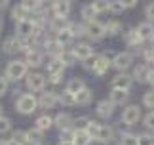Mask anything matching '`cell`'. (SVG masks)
I'll return each instance as SVG.
<instances>
[{
  "label": "cell",
  "instance_id": "6da1fadb",
  "mask_svg": "<svg viewBox=\"0 0 154 145\" xmlns=\"http://www.w3.org/2000/svg\"><path fill=\"white\" fill-rule=\"evenodd\" d=\"M27 69H29V65L25 63V59H11V61L6 65V78L8 80H21V78H25L27 76Z\"/></svg>",
  "mask_w": 154,
  "mask_h": 145
},
{
  "label": "cell",
  "instance_id": "7a4b0ae2",
  "mask_svg": "<svg viewBox=\"0 0 154 145\" xmlns=\"http://www.w3.org/2000/svg\"><path fill=\"white\" fill-rule=\"evenodd\" d=\"M38 107V99L32 94H21L15 99V111H19L21 114H32Z\"/></svg>",
  "mask_w": 154,
  "mask_h": 145
},
{
  "label": "cell",
  "instance_id": "3957f363",
  "mask_svg": "<svg viewBox=\"0 0 154 145\" xmlns=\"http://www.w3.org/2000/svg\"><path fill=\"white\" fill-rule=\"evenodd\" d=\"M90 71H93V75H97V76H103L106 71H109V67L112 65V61L106 56H93L90 57L88 61L84 63Z\"/></svg>",
  "mask_w": 154,
  "mask_h": 145
},
{
  "label": "cell",
  "instance_id": "277c9868",
  "mask_svg": "<svg viewBox=\"0 0 154 145\" xmlns=\"http://www.w3.org/2000/svg\"><path fill=\"white\" fill-rule=\"evenodd\" d=\"M36 25L32 23V19H25V21H19L15 23V33H17V38L21 40H29L36 34Z\"/></svg>",
  "mask_w": 154,
  "mask_h": 145
},
{
  "label": "cell",
  "instance_id": "5b68a950",
  "mask_svg": "<svg viewBox=\"0 0 154 145\" xmlns=\"http://www.w3.org/2000/svg\"><path fill=\"white\" fill-rule=\"evenodd\" d=\"M141 118V107L139 105H128L122 111V122H126L128 126H133L135 122H139Z\"/></svg>",
  "mask_w": 154,
  "mask_h": 145
},
{
  "label": "cell",
  "instance_id": "8992f818",
  "mask_svg": "<svg viewBox=\"0 0 154 145\" xmlns=\"http://www.w3.org/2000/svg\"><path fill=\"white\" fill-rule=\"evenodd\" d=\"M131 63H133V56H131V53H128V52L116 53L114 59H112V67H116L120 72H126V69L131 67Z\"/></svg>",
  "mask_w": 154,
  "mask_h": 145
},
{
  "label": "cell",
  "instance_id": "52a82bcc",
  "mask_svg": "<svg viewBox=\"0 0 154 145\" xmlns=\"http://www.w3.org/2000/svg\"><path fill=\"white\" fill-rule=\"evenodd\" d=\"M131 84H133V76L126 75V72H118V75L112 78L110 86H112V90H124V92H129Z\"/></svg>",
  "mask_w": 154,
  "mask_h": 145
},
{
  "label": "cell",
  "instance_id": "ba28073f",
  "mask_svg": "<svg viewBox=\"0 0 154 145\" xmlns=\"http://www.w3.org/2000/svg\"><path fill=\"white\" fill-rule=\"evenodd\" d=\"M25 80H27V88L31 92H42L46 86V76L40 75V72H31V75H27Z\"/></svg>",
  "mask_w": 154,
  "mask_h": 145
},
{
  "label": "cell",
  "instance_id": "9c48e42d",
  "mask_svg": "<svg viewBox=\"0 0 154 145\" xmlns=\"http://www.w3.org/2000/svg\"><path fill=\"white\" fill-rule=\"evenodd\" d=\"M70 52H72L74 59H80V61H88L90 57H93V48H91L90 44H86V42H80V44H76Z\"/></svg>",
  "mask_w": 154,
  "mask_h": 145
},
{
  "label": "cell",
  "instance_id": "30bf717a",
  "mask_svg": "<svg viewBox=\"0 0 154 145\" xmlns=\"http://www.w3.org/2000/svg\"><path fill=\"white\" fill-rule=\"evenodd\" d=\"M86 34L90 36V38H93V40H101L106 34V27L103 23H99V21H91V23L86 25Z\"/></svg>",
  "mask_w": 154,
  "mask_h": 145
},
{
  "label": "cell",
  "instance_id": "8fae6325",
  "mask_svg": "<svg viewBox=\"0 0 154 145\" xmlns=\"http://www.w3.org/2000/svg\"><path fill=\"white\" fill-rule=\"evenodd\" d=\"M135 33L139 34L141 40H152L154 38V23H150V21L139 23L137 29H135Z\"/></svg>",
  "mask_w": 154,
  "mask_h": 145
},
{
  "label": "cell",
  "instance_id": "7c38bea8",
  "mask_svg": "<svg viewBox=\"0 0 154 145\" xmlns=\"http://www.w3.org/2000/svg\"><path fill=\"white\" fill-rule=\"evenodd\" d=\"M70 10H72V6H70V2H67V0H59V2L51 4V11H53L55 17H67L70 14Z\"/></svg>",
  "mask_w": 154,
  "mask_h": 145
},
{
  "label": "cell",
  "instance_id": "4fadbf2b",
  "mask_svg": "<svg viewBox=\"0 0 154 145\" xmlns=\"http://www.w3.org/2000/svg\"><path fill=\"white\" fill-rule=\"evenodd\" d=\"M72 124H74V120H72V117H70L69 113H59L57 117L53 118V126H57L61 132L72 128Z\"/></svg>",
  "mask_w": 154,
  "mask_h": 145
},
{
  "label": "cell",
  "instance_id": "5bb4252c",
  "mask_svg": "<svg viewBox=\"0 0 154 145\" xmlns=\"http://www.w3.org/2000/svg\"><path fill=\"white\" fill-rule=\"evenodd\" d=\"M55 103H59V95L55 92H44L38 99V105L42 109H51Z\"/></svg>",
  "mask_w": 154,
  "mask_h": 145
},
{
  "label": "cell",
  "instance_id": "9a60e30c",
  "mask_svg": "<svg viewBox=\"0 0 154 145\" xmlns=\"http://www.w3.org/2000/svg\"><path fill=\"white\" fill-rule=\"evenodd\" d=\"M19 50H23V40L17 36H10L4 40V52L6 53H17Z\"/></svg>",
  "mask_w": 154,
  "mask_h": 145
},
{
  "label": "cell",
  "instance_id": "2e32d148",
  "mask_svg": "<svg viewBox=\"0 0 154 145\" xmlns=\"http://www.w3.org/2000/svg\"><path fill=\"white\" fill-rule=\"evenodd\" d=\"M97 114L101 118H109V117H112V113H114V105L110 103V99H103V101H99L97 103Z\"/></svg>",
  "mask_w": 154,
  "mask_h": 145
},
{
  "label": "cell",
  "instance_id": "e0dca14e",
  "mask_svg": "<svg viewBox=\"0 0 154 145\" xmlns=\"http://www.w3.org/2000/svg\"><path fill=\"white\" fill-rule=\"evenodd\" d=\"M25 63L29 65V67H40V65H42V53H40L38 50L29 48L27 56H25Z\"/></svg>",
  "mask_w": 154,
  "mask_h": 145
},
{
  "label": "cell",
  "instance_id": "ac0fdd59",
  "mask_svg": "<svg viewBox=\"0 0 154 145\" xmlns=\"http://www.w3.org/2000/svg\"><path fill=\"white\" fill-rule=\"evenodd\" d=\"M129 99V92H124V90H110V103L112 105H126Z\"/></svg>",
  "mask_w": 154,
  "mask_h": 145
},
{
  "label": "cell",
  "instance_id": "d6986e66",
  "mask_svg": "<svg viewBox=\"0 0 154 145\" xmlns=\"http://www.w3.org/2000/svg\"><path fill=\"white\" fill-rule=\"evenodd\" d=\"M82 90H86V82L82 80V78H70V80L67 82V92H70L72 95H78Z\"/></svg>",
  "mask_w": 154,
  "mask_h": 145
},
{
  "label": "cell",
  "instance_id": "ffe728a7",
  "mask_svg": "<svg viewBox=\"0 0 154 145\" xmlns=\"http://www.w3.org/2000/svg\"><path fill=\"white\" fill-rule=\"evenodd\" d=\"M46 50H48V53L51 57H61L65 50H63V46L59 44V42L53 38V40H46Z\"/></svg>",
  "mask_w": 154,
  "mask_h": 145
},
{
  "label": "cell",
  "instance_id": "44dd1931",
  "mask_svg": "<svg viewBox=\"0 0 154 145\" xmlns=\"http://www.w3.org/2000/svg\"><path fill=\"white\" fill-rule=\"evenodd\" d=\"M67 65L63 63L61 57H51V61L48 63V72L50 75H63V71Z\"/></svg>",
  "mask_w": 154,
  "mask_h": 145
},
{
  "label": "cell",
  "instance_id": "7402d4cb",
  "mask_svg": "<svg viewBox=\"0 0 154 145\" xmlns=\"http://www.w3.org/2000/svg\"><path fill=\"white\" fill-rule=\"evenodd\" d=\"M112 137H114V130H112L110 126H105V124H103L95 140H97L99 143H110V141H112Z\"/></svg>",
  "mask_w": 154,
  "mask_h": 145
},
{
  "label": "cell",
  "instance_id": "603a6c76",
  "mask_svg": "<svg viewBox=\"0 0 154 145\" xmlns=\"http://www.w3.org/2000/svg\"><path fill=\"white\" fill-rule=\"evenodd\" d=\"M80 15H82V19H84L86 23H91V21H95L97 11H95V8H93L91 4H86V6H82Z\"/></svg>",
  "mask_w": 154,
  "mask_h": 145
},
{
  "label": "cell",
  "instance_id": "cb8c5ba5",
  "mask_svg": "<svg viewBox=\"0 0 154 145\" xmlns=\"http://www.w3.org/2000/svg\"><path fill=\"white\" fill-rule=\"evenodd\" d=\"M50 27L53 29V31H55V34H57V33H61V31H65V29H70L69 21H67V17H53L51 23H50Z\"/></svg>",
  "mask_w": 154,
  "mask_h": 145
},
{
  "label": "cell",
  "instance_id": "d4e9b609",
  "mask_svg": "<svg viewBox=\"0 0 154 145\" xmlns=\"http://www.w3.org/2000/svg\"><path fill=\"white\" fill-rule=\"evenodd\" d=\"M55 40L61 44L63 48L67 46V44H70V42L74 40V33L70 31V29H65V31H61V33H57V36H55Z\"/></svg>",
  "mask_w": 154,
  "mask_h": 145
},
{
  "label": "cell",
  "instance_id": "484cf974",
  "mask_svg": "<svg viewBox=\"0 0 154 145\" xmlns=\"http://www.w3.org/2000/svg\"><path fill=\"white\" fill-rule=\"evenodd\" d=\"M91 99H93V92L90 88H86V90H82V92L76 95V105H90Z\"/></svg>",
  "mask_w": 154,
  "mask_h": 145
},
{
  "label": "cell",
  "instance_id": "4316f807",
  "mask_svg": "<svg viewBox=\"0 0 154 145\" xmlns=\"http://www.w3.org/2000/svg\"><path fill=\"white\" fill-rule=\"evenodd\" d=\"M149 72H150V69L146 65H137L133 71V78H137L139 82H146L149 80Z\"/></svg>",
  "mask_w": 154,
  "mask_h": 145
},
{
  "label": "cell",
  "instance_id": "83f0119b",
  "mask_svg": "<svg viewBox=\"0 0 154 145\" xmlns=\"http://www.w3.org/2000/svg\"><path fill=\"white\" fill-rule=\"evenodd\" d=\"M51 126H53V118L48 117V114H44V117H38V118H36V130L46 132V130H50Z\"/></svg>",
  "mask_w": 154,
  "mask_h": 145
},
{
  "label": "cell",
  "instance_id": "f1b7e54d",
  "mask_svg": "<svg viewBox=\"0 0 154 145\" xmlns=\"http://www.w3.org/2000/svg\"><path fill=\"white\" fill-rule=\"evenodd\" d=\"M59 103L65 105V107H70V105H76V95H72L70 92H61L59 94Z\"/></svg>",
  "mask_w": 154,
  "mask_h": 145
},
{
  "label": "cell",
  "instance_id": "f546056e",
  "mask_svg": "<svg viewBox=\"0 0 154 145\" xmlns=\"http://www.w3.org/2000/svg\"><path fill=\"white\" fill-rule=\"evenodd\" d=\"M11 17H14V19H15L17 23H19V21H25V19H29L31 15H29V11H25V10H23V6L19 4V6H15V8L11 10Z\"/></svg>",
  "mask_w": 154,
  "mask_h": 145
},
{
  "label": "cell",
  "instance_id": "4dcf8cb0",
  "mask_svg": "<svg viewBox=\"0 0 154 145\" xmlns=\"http://www.w3.org/2000/svg\"><path fill=\"white\" fill-rule=\"evenodd\" d=\"M27 141L29 143H34V145H40V143H42V132L36 130V128L29 130L27 132Z\"/></svg>",
  "mask_w": 154,
  "mask_h": 145
},
{
  "label": "cell",
  "instance_id": "1f68e13d",
  "mask_svg": "<svg viewBox=\"0 0 154 145\" xmlns=\"http://www.w3.org/2000/svg\"><path fill=\"white\" fill-rule=\"evenodd\" d=\"M105 27H106V34H118V33H122V29H124V25L120 21H116V19L109 21Z\"/></svg>",
  "mask_w": 154,
  "mask_h": 145
},
{
  "label": "cell",
  "instance_id": "d6a6232c",
  "mask_svg": "<svg viewBox=\"0 0 154 145\" xmlns=\"http://www.w3.org/2000/svg\"><path fill=\"white\" fill-rule=\"evenodd\" d=\"M91 143V136L88 132H76V137H74V145H90Z\"/></svg>",
  "mask_w": 154,
  "mask_h": 145
},
{
  "label": "cell",
  "instance_id": "836d02e7",
  "mask_svg": "<svg viewBox=\"0 0 154 145\" xmlns=\"http://www.w3.org/2000/svg\"><path fill=\"white\" fill-rule=\"evenodd\" d=\"M141 42H143V40L139 38V34L135 33V29H133V31H128V33H126V44H128V46H139Z\"/></svg>",
  "mask_w": 154,
  "mask_h": 145
},
{
  "label": "cell",
  "instance_id": "e575fe53",
  "mask_svg": "<svg viewBox=\"0 0 154 145\" xmlns=\"http://www.w3.org/2000/svg\"><path fill=\"white\" fill-rule=\"evenodd\" d=\"M101 126L103 124H99L97 120H90V124H88V128H86V132L91 136V140H95L97 137V134H99V130H101Z\"/></svg>",
  "mask_w": 154,
  "mask_h": 145
},
{
  "label": "cell",
  "instance_id": "d590c367",
  "mask_svg": "<svg viewBox=\"0 0 154 145\" xmlns=\"http://www.w3.org/2000/svg\"><path fill=\"white\" fill-rule=\"evenodd\" d=\"M124 10H126V6H124V2H120V0H114V2H109V11H110V14L118 15V14H122Z\"/></svg>",
  "mask_w": 154,
  "mask_h": 145
},
{
  "label": "cell",
  "instance_id": "8d00e7d4",
  "mask_svg": "<svg viewBox=\"0 0 154 145\" xmlns=\"http://www.w3.org/2000/svg\"><path fill=\"white\" fill-rule=\"evenodd\" d=\"M74 137H76V130L69 128V130H63L61 134H59V141H72L74 143Z\"/></svg>",
  "mask_w": 154,
  "mask_h": 145
},
{
  "label": "cell",
  "instance_id": "74e56055",
  "mask_svg": "<svg viewBox=\"0 0 154 145\" xmlns=\"http://www.w3.org/2000/svg\"><path fill=\"white\" fill-rule=\"evenodd\" d=\"M88 124H90V118H88V117H80V118L74 120V130L76 132H84L88 128Z\"/></svg>",
  "mask_w": 154,
  "mask_h": 145
},
{
  "label": "cell",
  "instance_id": "f35d334b",
  "mask_svg": "<svg viewBox=\"0 0 154 145\" xmlns=\"http://www.w3.org/2000/svg\"><path fill=\"white\" fill-rule=\"evenodd\" d=\"M120 145H139L137 136H133V134H122V137H120Z\"/></svg>",
  "mask_w": 154,
  "mask_h": 145
},
{
  "label": "cell",
  "instance_id": "ab89813d",
  "mask_svg": "<svg viewBox=\"0 0 154 145\" xmlns=\"http://www.w3.org/2000/svg\"><path fill=\"white\" fill-rule=\"evenodd\" d=\"M10 130H11V120L8 117H2V118H0V136L8 134Z\"/></svg>",
  "mask_w": 154,
  "mask_h": 145
},
{
  "label": "cell",
  "instance_id": "60d3db41",
  "mask_svg": "<svg viewBox=\"0 0 154 145\" xmlns=\"http://www.w3.org/2000/svg\"><path fill=\"white\" fill-rule=\"evenodd\" d=\"M11 140H14L15 143H19V145H25V143H27V132H23V130H17V132H14Z\"/></svg>",
  "mask_w": 154,
  "mask_h": 145
},
{
  "label": "cell",
  "instance_id": "b9f144b4",
  "mask_svg": "<svg viewBox=\"0 0 154 145\" xmlns=\"http://www.w3.org/2000/svg\"><path fill=\"white\" fill-rule=\"evenodd\" d=\"M143 105L149 107V109H154V90H149V92L143 95Z\"/></svg>",
  "mask_w": 154,
  "mask_h": 145
},
{
  "label": "cell",
  "instance_id": "7bdbcfd3",
  "mask_svg": "<svg viewBox=\"0 0 154 145\" xmlns=\"http://www.w3.org/2000/svg\"><path fill=\"white\" fill-rule=\"evenodd\" d=\"M137 141H139V145H154V136H150V134H139Z\"/></svg>",
  "mask_w": 154,
  "mask_h": 145
},
{
  "label": "cell",
  "instance_id": "ee69618b",
  "mask_svg": "<svg viewBox=\"0 0 154 145\" xmlns=\"http://www.w3.org/2000/svg\"><path fill=\"white\" fill-rule=\"evenodd\" d=\"M91 6L95 8V11H97V14L109 11V2H105V0H97V2H91Z\"/></svg>",
  "mask_w": 154,
  "mask_h": 145
},
{
  "label": "cell",
  "instance_id": "f6af8a7d",
  "mask_svg": "<svg viewBox=\"0 0 154 145\" xmlns=\"http://www.w3.org/2000/svg\"><path fill=\"white\" fill-rule=\"evenodd\" d=\"M143 122H145V126H146L149 130H154V111H150L149 114H146Z\"/></svg>",
  "mask_w": 154,
  "mask_h": 145
},
{
  "label": "cell",
  "instance_id": "bcb514c9",
  "mask_svg": "<svg viewBox=\"0 0 154 145\" xmlns=\"http://www.w3.org/2000/svg\"><path fill=\"white\" fill-rule=\"evenodd\" d=\"M6 92H8V78L0 75V98L6 95Z\"/></svg>",
  "mask_w": 154,
  "mask_h": 145
},
{
  "label": "cell",
  "instance_id": "7dc6e473",
  "mask_svg": "<svg viewBox=\"0 0 154 145\" xmlns=\"http://www.w3.org/2000/svg\"><path fill=\"white\" fill-rule=\"evenodd\" d=\"M145 15L149 17V21H150V23H154V2H150V4L145 8Z\"/></svg>",
  "mask_w": 154,
  "mask_h": 145
},
{
  "label": "cell",
  "instance_id": "c3c4849f",
  "mask_svg": "<svg viewBox=\"0 0 154 145\" xmlns=\"http://www.w3.org/2000/svg\"><path fill=\"white\" fill-rule=\"evenodd\" d=\"M143 53H145V59H146V61H149V63H154V48H146Z\"/></svg>",
  "mask_w": 154,
  "mask_h": 145
},
{
  "label": "cell",
  "instance_id": "681fc988",
  "mask_svg": "<svg viewBox=\"0 0 154 145\" xmlns=\"http://www.w3.org/2000/svg\"><path fill=\"white\" fill-rule=\"evenodd\" d=\"M61 78H63V75H50V82L51 84H59Z\"/></svg>",
  "mask_w": 154,
  "mask_h": 145
},
{
  "label": "cell",
  "instance_id": "f907efd6",
  "mask_svg": "<svg viewBox=\"0 0 154 145\" xmlns=\"http://www.w3.org/2000/svg\"><path fill=\"white\" fill-rule=\"evenodd\" d=\"M124 6H126V10H128V8H135V6H137V2H135V0H126V2H124Z\"/></svg>",
  "mask_w": 154,
  "mask_h": 145
},
{
  "label": "cell",
  "instance_id": "816d5d0a",
  "mask_svg": "<svg viewBox=\"0 0 154 145\" xmlns=\"http://www.w3.org/2000/svg\"><path fill=\"white\" fill-rule=\"evenodd\" d=\"M146 82H150L152 86H154V69H150V72H149V80Z\"/></svg>",
  "mask_w": 154,
  "mask_h": 145
},
{
  "label": "cell",
  "instance_id": "f5cc1de1",
  "mask_svg": "<svg viewBox=\"0 0 154 145\" xmlns=\"http://www.w3.org/2000/svg\"><path fill=\"white\" fill-rule=\"evenodd\" d=\"M8 8V2H6V0H2V2H0V10H6Z\"/></svg>",
  "mask_w": 154,
  "mask_h": 145
},
{
  "label": "cell",
  "instance_id": "db71d44e",
  "mask_svg": "<svg viewBox=\"0 0 154 145\" xmlns=\"http://www.w3.org/2000/svg\"><path fill=\"white\" fill-rule=\"evenodd\" d=\"M59 145H74L72 141H59Z\"/></svg>",
  "mask_w": 154,
  "mask_h": 145
},
{
  "label": "cell",
  "instance_id": "11a10c76",
  "mask_svg": "<svg viewBox=\"0 0 154 145\" xmlns=\"http://www.w3.org/2000/svg\"><path fill=\"white\" fill-rule=\"evenodd\" d=\"M8 145H19V143H15L14 140H8Z\"/></svg>",
  "mask_w": 154,
  "mask_h": 145
},
{
  "label": "cell",
  "instance_id": "9f6ffc18",
  "mask_svg": "<svg viewBox=\"0 0 154 145\" xmlns=\"http://www.w3.org/2000/svg\"><path fill=\"white\" fill-rule=\"evenodd\" d=\"M0 145H8V141H2V140H0Z\"/></svg>",
  "mask_w": 154,
  "mask_h": 145
},
{
  "label": "cell",
  "instance_id": "6f0895ef",
  "mask_svg": "<svg viewBox=\"0 0 154 145\" xmlns=\"http://www.w3.org/2000/svg\"><path fill=\"white\" fill-rule=\"evenodd\" d=\"M4 117V114H2V105H0V118H2Z\"/></svg>",
  "mask_w": 154,
  "mask_h": 145
}]
</instances>
